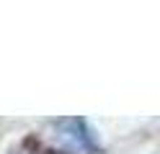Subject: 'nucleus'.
<instances>
[{
  "label": "nucleus",
  "instance_id": "f257e3e1",
  "mask_svg": "<svg viewBox=\"0 0 160 154\" xmlns=\"http://www.w3.org/2000/svg\"><path fill=\"white\" fill-rule=\"evenodd\" d=\"M49 139L62 154H98V141L83 118L49 121Z\"/></svg>",
  "mask_w": 160,
  "mask_h": 154
},
{
  "label": "nucleus",
  "instance_id": "f03ea898",
  "mask_svg": "<svg viewBox=\"0 0 160 154\" xmlns=\"http://www.w3.org/2000/svg\"><path fill=\"white\" fill-rule=\"evenodd\" d=\"M18 154H26V152H18Z\"/></svg>",
  "mask_w": 160,
  "mask_h": 154
}]
</instances>
